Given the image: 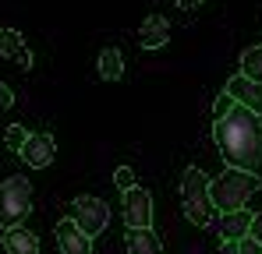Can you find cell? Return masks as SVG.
Returning a JSON list of instances; mask_svg holds the SVG:
<instances>
[{
  "label": "cell",
  "mask_w": 262,
  "mask_h": 254,
  "mask_svg": "<svg viewBox=\"0 0 262 254\" xmlns=\"http://www.w3.org/2000/svg\"><path fill=\"white\" fill-rule=\"evenodd\" d=\"M213 134H216V145L227 159V166L234 169H248L255 173L262 166V124L259 117L245 106H230V113H223L220 120H213Z\"/></svg>",
  "instance_id": "6da1fadb"
},
{
  "label": "cell",
  "mask_w": 262,
  "mask_h": 254,
  "mask_svg": "<svg viewBox=\"0 0 262 254\" xmlns=\"http://www.w3.org/2000/svg\"><path fill=\"white\" fill-rule=\"evenodd\" d=\"M262 187V180L248 169H234L227 166L216 180H209V198H213V209L216 212H237L248 205V198Z\"/></svg>",
  "instance_id": "7a4b0ae2"
},
{
  "label": "cell",
  "mask_w": 262,
  "mask_h": 254,
  "mask_svg": "<svg viewBox=\"0 0 262 254\" xmlns=\"http://www.w3.org/2000/svg\"><path fill=\"white\" fill-rule=\"evenodd\" d=\"M181 209H184V219L199 230H206L213 222V198H209V176L199 166H188L184 176H181Z\"/></svg>",
  "instance_id": "3957f363"
},
{
  "label": "cell",
  "mask_w": 262,
  "mask_h": 254,
  "mask_svg": "<svg viewBox=\"0 0 262 254\" xmlns=\"http://www.w3.org/2000/svg\"><path fill=\"white\" fill-rule=\"evenodd\" d=\"M32 212V180L29 176H7L0 184V230L21 226Z\"/></svg>",
  "instance_id": "277c9868"
},
{
  "label": "cell",
  "mask_w": 262,
  "mask_h": 254,
  "mask_svg": "<svg viewBox=\"0 0 262 254\" xmlns=\"http://www.w3.org/2000/svg\"><path fill=\"white\" fill-rule=\"evenodd\" d=\"M85 237H99L106 226H110V209H106V201L103 198H96V194H78L75 201H71V215H68Z\"/></svg>",
  "instance_id": "5b68a950"
},
{
  "label": "cell",
  "mask_w": 262,
  "mask_h": 254,
  "mask_svg": "<svg viewBox=\"0 0 262 254\" xmlns=\"http://www.w3.org/2000/svg\"><path fill=\"white\" fill-rule=\"evenodd\" d=\"M121 209H124V226L128 230H149L152 226V198L145 187L131 184L128 191H121Z\"/></svg>",
  "instance_id": "8992f818"
},
{
  "label": "cell",
  "mask_w": 262,
  "mask_h": 254,
  "mask_svg": "<svg viewBox=\"0 0 262 254\" xmlns=\"http://www.w3.org/2000/svg\"><path fill=\"white\" fill-rule=\"evenodd\" d=\"M18 156H21V163L29 169H46L57 159V141H53V134L29 131V138H25V145L18 148Z\"/></svg>",
  "instance_id": "52a82bcc"
},
{
  "label": "cell",
  "mask_w": 262,
  "mask_h": 254,
  "mask_svg": "<svg viewBox=\"0 0 262 254\" xmlns=\"http://www.w3.org/2000/svg\"><path fill=\"white\" fill-rule=\"evenodd\" d=\"M237 106H245V110H252L255 117H262V85L252 82L248 74H234L230 82H227V88H223Z\"/></svg>",
  "instance_id": "ba28073f"
},
{
  "label": "cell",
  "mask_w": 262,
  "mask_h": 254,
  "mask_svg": "<svg viewBox=\"0 0 262 254\" xmlns=\"http://www.w3.org/2000/svg\"><path fill=\"white\" fill-rule=\"evenodd\" d=\"M53 237H57L60 254H92V237H85L71 219H60L53 226Z\"/></svg>",
  "instance_id": "9c48e42d"
},
{
  "label": "cell",
  "mask_w": 262,
  "mask_h": 254,
  "mask_svg": "<svg viewBox=\"0 0 262 254\" xmlns=\"http://www.w3.org/2000/svg\"><path fill=\"white\" fill-rule=\"evenodd\" d=\"M0 57L14 60L21 71L32 67V53H29V46L21 39V32H14V29H0Z\"/></svg>",
  "instance_id": "30bf717a"
},
{
  "label": "cell",
  "mask_w": 262,
  "mask_h": 254,
  "mask_svg": "<svg viewBox=\"0 0 262 254\" xmlns=\"http://www.w3.org/2000/svg\"><path fill=\"white\" fill-rule=\"evenodd\" d=\"M138 42H142L145 49L167 46V42H170V21H167L163 14H149V18L142 21V29H138Z\"/></svg>",
  "instance_id": "8fae6325"
},
{
  "label": "cell",
  "mask_w": 262,
  "mask_h": 254,
  "mask_svg": "<svg viewBox=\"0 0 262 254\" xmlns=\"http://www.w3.org/2000/svg\"><path fill=\"white\" fill-rule=\"evenodd\" d=\"M0 244H4V251H7V254H39V237H36L32 230H25V226H11V230H4Z\"/></svg>",
  "instance_id": "7c38bea8"
},
{
  "label": "cell",
  "mask_w": 262,
  "mask_h": 254,
  "mask_svg": "<svg viewBox=\"0 0 262 254\" xmlns=\"http://www.w3.org/2000/svg\"><path fill=\"white\" fill-rule=\"evenodd\" d=\"M248 226H252V212L237 209V212H223L216 219V230L223 240H241V237H248Z\"/></svg>",
  "instance_id": "4fadbf2b"
},
{
  "label": "cell",
  "mask_w": 262,
  "mask_h": 254,
  "mask_svg": "<svg viewBox=\"0 0 262 254\" xmlns=\"http://www.w3.org/2000/svg\"><path fill=\"white\" fill-rule=\"evenodd\" d=\"M124 240H128V254H163V244L152 233V226L149 230H128Z\"/></svg>",
  "instance_id": "5bb4252c"
},
{
  "label": "cell",
  "mask_w": 262,
  "mask_h": 254,
  "mask_svg": "<svg viewBox=\"0 0 262 254\" xmlns=\"http://www.w3.org/2000/svg\"><path fill=\"white\" fill-rule=\"evenodd\" d=\"M96 71H99L103 82H117V78L124 74V57H121V49H117V46H106V49L99 53V60H96Z\"/></svg>",
  "instance_id": "9a60e30c"
},
{
  "label": "cell",
  "mask_w": 262,
  "mask_h": 254,
  "mask_svg": "<svg viewBox=\"0 0 262 254\" xmlns=\"http://www.w3.org/2000/svg\"><path fill=\"white\" fill-rule=\"evenodd\" d=\"M241 74H248L252 82L262 85V42L241 53Z\"/></svg>",
  "instance_id": "2e32d148"
},
{
  "label": "cell",
  "mask_w": 262,
  "mask_h": 254,
  "mask_svg": "<svg viewBox=\"0 0 262 254\" xmlns=\"http://www.w3.org/2000/svg\"><path fill=\"white\" fill-rule=\"evenodd\" d=\"M25 138H29V131H25L21 124H11L7 131H4V145H7L11 152H18V148L25 145Z\"/></svg>",
  "instance_id": "e0dca14e"
},
{
  "label": "cell",
  "mask_w": 262,
  "mask_h": 254,
  "mask_svg": "<svg viewBox=\"0 0 262 254\" xmlns=\"http://www.w3.org/2000/svg\"><path fill=\"white\" fill-rule=\"evenodd\" d=\"M114 184H117V191H128L131 184H135V173L128 166H117L114 169Z\"/></svg>",
  "instance_id": "ac0fdd59"
},
{
  "label": "cell",
  "mask_w": 262,
  "mask_h": 254,
  "mask_svg": "<svg viewBox=\"0 0 262 254\" xmlns=\"http://www.w3.org/2000/svg\"><path fill=\"white\" fill-rule=\"evenodd\" d=\"M230 106H234V99L227 95V92H220V99H216V106H213V120H220L223 113H230Z\"/></svg>",
  "instance_id": "d6986e66"
},
{
  "label": "cell",
  "mask_w": 262,
  "mask_h": 254,
  "mask_svg": "<svg viewBox=\"0 0 262 254\" xmlns=\"http://www.w3.org/2000/svg\"><path fill=\"white\" fill-rule=\"evenodd\" d=\"M237 254H262V244L252 240V237H241L237 240Z\"/></svg>",
  "instance_id": "ffe728a7"
},
{
  "label": "cell",
  "mask_w": 262,
  "mask_h": 254,
  "mask_svg": "<svg viewBox=\"0 0 262 254\" xmlns=\"http://www.w3.org/2000/svg\"><path fill=\"white\" fill-rule=\"evenodd\" d=\"M248 237H252V240H259V244H262V212H259V215H252V226H248Z\"/></svg>",
  "instance_id": "44dd1931"
},
{
  "label": "cell",
  "mask_w": 262,
  "mask_h": 254,
  "mask_svg": "<svg viewBox=\"0 0 262 254\" xmlns=\"http://www.w3.org/2000/svg\"><path fill=\"white\" fill-rule=\"evenodd\" d=\"M11 103H14V92H11V88H7V85L0 82V110H7V106H11Z\"/></svg>",
  "instance_id": "7402d4cb"
},
{
  "label": "cell",
  "mask_w": 262,
  "mask_h": 254,
  "mask_svg": "<svg viewBox=\"0 0 262 254\" xmlns=\"http://www.w3.org/2000/svg\"><path fill=\"white\" fill-rule=\"evenodd\" d=\"M177 7L181 11H195V7H202V0H177Z\"/></svg>",
  "instance_id": "603a6c76"
},
{
  "label": "cell",
  "mask_w": 262,
  "mask_h": 254,
  "mask_svg": "<svg viewBox=\"0 0 262 254\" xmlns=\"http://www.w3.org/2000/svg\"><path fill=\"white\" fill-rule=\"evenodd\" d=\"M220 254H237V240H223V247H220Z\"/></svg>",
  "instance_id": "cb8c5ba5"
}]
</instances>
